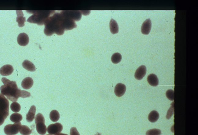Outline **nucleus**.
Returning <instances> with one entry per match:
<instances>
[{
    "instance_id": "8",
    "label": "nucleus",
    "mask_w": 198,
    "mask_h": 135,
    "mask_svg": "<svg viewBox=\"0 0 198 135\" xmlns=\"http://www.w3.org/2000/svg\"><path fill=\"white\" fill-rule=\"evenodd\" d=\"M63 129L62 125L61 123L57 122L54 124H50L47 127V130L48 134L50 135H54L61 133Z\"/></svg>"
},
{
    "instance_id": "30",
    "label": "nucleus",
    "mask_w": 198,
    "mask_h": 135,
    "mask_svg": "<svg viewBox=\"0 0 198 135\" xmlns=\"http://www.w3.org/2000/svg\"><path fill=\"white\" fill-rule=\"evenodd\" d=\"M70 135H80V134L77 130L76 128L73 127L70 129Z\"/></svg>"
},
{
    "instance_id": "28",
    "label": "nucleus",
    "mask_w": 198,
    "mask_h": 135,
    "mask_svg": "<svg viewBox=\"0 0 198 135\" xmlns=\"http://www.w3.org/2000/svg\"><path fill=\"white\" fill-rule=\"evenodd\" d=\"M166 96L169 100H174V91L173 90H169L166 92Z\"/></svg>"
},
{
    "instance_id": "13",
    "label": "nucleus",
    "mask_w": 198,
    "mask_h": 135,
    "mask_svg": "<svg viewBox=\"0 0 198 135\" xmlns=\"http://www.w3.org/2000/svg\"><path fill=\"white\" fill-rule=\"evenodd\" d=\"M14 71L12 66L9 64L5 65L0 69V74L2 76H8L11 75Z\"/></svg>"
},
{
    "instance_id": "18",
    "label": "nucleus",
    "mask_w": 198,
    "mask_h": 135,
    "mask_svg": "<svg viewBox=\"0 0 198 135\" xmlns=\"http://www.w3.org/2000/svg\"><path fill=\"white\" fill-rule=\"evenodd\" d=\"M36 107L33 105L31 107L29 111L26 115V121L28 122H31L33 121L35 118V113H36Z\"/></svg>"
},
{
    "instance_id": "21",
    "label": "nucleus",
    "mask_w": 198,
    "mask_h": 135,
    "mask_svg": "<svg viewBox=\"0 0 198 135\" xmlns=\"http://www.w3.org/2000/svg\"><path fill=\"white\" fill-rule=\"evenodd\" d=\"M159 118V114L158 112L155 110L151 111L148 115V119L149 122H157Z\"/></svg>"
},
{
    "instance_id": "20",
    "label": "nucleus",
    "mask_w": 198,
    "mask_h": 135,
    "mask_svg": "<svg viewBox=\"0 0 198 135\" xmlns=\"http://www.w3.org/2000/svg\"><path fill=\"white\" fill-rule=\"evenodd\" d=\"M110 28L111 32L113 35L117 34L118 32V25L114 19H111L110 23Z\"/></svg>"
},
{
    "instance_id": "12",
    "label": "nucleus",
    "mask_w": 198,
    "mask_h": 135,
    "mask_svg": "<svg viewBox=\"0 0 198 135\" xmlns=\"http://www.w3.org/2000/svg\"><path fill=\"white\" fill-rule=\"evenodd\" d=\"M146 72H147V68L146 66L144 65L141 66L140 67L138 68V69L135 71L134 77L136 79L140 80L143 79V78L145 77Z\"/></svg>"
},
{
    "instance_id": "27",
    "label": "nucleus",
    "mask_w": 198,
    "mask_h": 135,
    "mask_svg": "<svg viewBox=\"0 0 198 135\" xmlns=\"http://www.w3.org/2000/svg\"><path fill=\"white\" fill-rule=\"evenodd\" d=\"M161 130L157 129L150 130L146 132V135H161Z\"/></svg>"
},
{
    "instance_id": "9",
    "label": "nucleus",
    "mask_w": 198,
    "mask_h": 135,
    "mask_svg": "<svg viewBox=\"0 0 198 135\" xmlns=\"http://www.w3.org/2000/svg\"><path fill=\"white\" fill-rule=\"evenodd\" d=\"M61 15L62 16V25L65 31L70 30L77 27V25L75 23V21L65 16H63L62 14Z\"/></svg>"
},
{
    "instance_id": "10",
    "label": "nucleus",
    "mask_w": 198,
    "mask_h": 135,
    "mask_svg": "<svg viewBox=\"0 0 198 135\" xmlns=\"http://www.w3.org/2000/svg\"><path fill=\"white\" fill-rule=\"evenodd\" d=\"M17 42L21 46H25L29 42V38L25 33H21L17 37Z\"/></svg>"
},
{
    "instance_id": "29",
    "label": "nucleus",
    "mask_w": 198,
    "mask_h": 135,
    "mask_svg": "<svg viewBox=\"0 0 198 135\" xmlns=\"http://www.w3.org/2000/svg\"><path fill=\"white\" fill-rule=\"evenodd\" d=\"M171 105L172 106L168 110V114H167V118L168 119H170V117L174 114V102L172 103Z\"/></svg>"
},
{
    "instance_id": "16",
    "label": "nucleus",
    "mask_w": 198,
    "mask_h": 135,
    "mask_svg": "<svg viewBox=\"0 0 198 135\" xmlns=\"http://www.w3.org/2000/svg\"><path fill=\"white\" fill-rule=\"evenodd\" d=\"M33 85V81L30 77L25 78L22 82L21 86L24 89L28 90L30 89Z\"/></svg>"
},
{
    "instance_id": "26",
    "label": "nucleus",
    "mask_w": 198,
    "mask_h": 135,
    "mask_svg": "<svg viewBox=\"0 0 198 135\" xmlns=\"http://www.w3.org/2000/svg\"><path fill=\"white\" fill-rule=\"evenodd\" d=\"M10 108L13 112L18 113L21 109V106L17 102H13L10 105Z\"/></svg>"
},
{
    "instance_id": "2",
    "label": "nucleus",
    "mask_w": 198,
    "mask_h": 135,
    "mask_svg": "<svg viewBox=\"0 0 198 135\" xmlns=\"http://www.w3.org/2000/svg\"><path fill=\"white\" fill-rule=\"evenodd\" d=\"M45 34L47 36L52 35L55 33L58 35H62L65 30L62 25V16L59 13H54L49 16L45 22Z\"/></svg>"
},
{
    "instance_id": "3",
    "label": "nucleus",
    "mask_w": 198,
    "mask_h": 135,
    "mask_svg": "<svg viewBox=\"0 0 198 135\" xmlns=\"http://www.w3.org/2000/svg\"><path fill=\"white\" fill-rule=\"evenodd\" d=\"M28 12L33 13V14L28 18L27 22L37 24L39 25L44 24L46 20L55 13L54 11H33Z\"/></svg>"
},
{
    "instance_id": "7",
    "label": "nucleus",
    "mask_w": 198,
    "mask_h": 135,
    "mask_svg": "<svg viewBox=\"0 0 198 135\" xmlns=\"http://www.w3.org/2000/svg\"><path fill=\"white\" fill-rule=\"evenodd\" d=\"M61 14L74 21H78L82 17V13L80 11H62Z\"/></svg>"
},
{
    "instance_id": "22",
    "label": "nucleus",
    "mask_w": 198,
    "mask_h": 135,
    "mask_svg": "<svg viewBox=\"0 0 198 135\" xmlns=\"http://www.w3.org/2000/svg\"><path fill=\"white\" fill-rule=\"evenodd\" d=\"M22 116L20 114L14 113L12 114L10 116V120L12 122L14 123H18L22 120Z\"/></svg>"
},
{
    "instance_id": "24",
    "label": "nucleus",
    "mask_w": 198,
    "mask_h": 135,
    "mask_svg": "<svg viewBox=\"0 0 198 135\" xmlns=\"http://www.w3.org/2000/svg\"><path fill=\"white\" fill-rule=\"evenodd\" d=\"M121 60H122V56L118 53H116L112 56L111 61L113 64H118L121 62Z\"/></svg>"
},
{
    "instance_id": "19",
    "label": "nucleus",
    "mask_w": 198,
    "mask_h": 135,
    "mask_svg": "<svg viewBox=\"0 0 198 135\" xmlns=\"http://www.w3.org/2000/svg\"><path fill=\"white\" fill-rule=\"evenodd\" d=\"M22 66L24 69L28 71H35L36 70V68H35L34 64L27 60L24 61L22 64Z\"/></svg>"
},
{
    "instance_id": "23",
    "label": "nucleus",
    "mask_w": 198,
    "mask_h": 135,
    "mask_svg": "<svg viewBox=\"0 0 198 135\" xmlns=\"http://www.w3.org/2000/svg\"><path fill=\"white\" fill-rule=\"evenodd\" d=\"M49 117H50V119L53 122H56L59 119V113H58V111H56V110H53L50 113Z\"/></svg>"
},
{
    "instance_id": "11",
    "label": "nucleus",
    "mask_w": 198,
    "mask_h": 135,
    "mask_svg": "<svg viewBox=\"0 0 198 135\" xmlns=\"http://www.w3.org/2000/svg\"><path fill=\"white\" fill-rule=\"evenodd\" d=\"M152 27V23L150 19H148L145 20L141 26V32L142 34L145 35H148L150 33Z\"/></svg>"
},
{
    "instance_id": "6",
    "label": "nucleus",
    "mask_w": 198,
    "mask_h": 135,
    "mask_svg": "<svg viewBox=\"0 0 198 135\" xmlns=\"http://www.w3.org/2000/svg\"><path fill=\"white\" fill-rule=\"evenodd\" d=\"M21 122L15 123L13 124H8L5 126L4 132L7 135H15L20 131L21 129Z\"/></svg>"
},
{
    "instance_id": "14",
    "label": "nucleus",
    "mask_w": 198,
    "mask_h": 135,
    "mask_svg": "<svg viewBox=\"0 0 198 135\" xmlns=\"http://www.w3.org/2000/svg\"><path fill=\"white\" fill-rule=\"evenodd\" d=\"M126 90V86L124 84L119 83L116 85L115 88V93L118 97H121L124 95Z\"/></svg>"
},
{
    "instance_id": "5",
    "label": "nucleus",
    "mask_w": 198,
    "mask_h": 135,
    "mask_svg": "<svg viewBox=\"0 0 198 135\" xmlns=\"http://www.w3.org/2000/svg\"><path fill=\"white\" fill-rule=\"evenodd\" d=\"M35 122L36 125V130L38 133L41 135H44L46 133L47 129L45 124V120L42 114L39 113L35 118Z\"/></svg>"
},
{
    "instance_id": "4",
    "label": "nucleus",
    "mask_w": 198,
    "mask_h": 135,
    "mask_svg": "<svg viewBox=\"0 0 198 135\" xmlns=\"http://www.w3.org/2000/svg\"><path fill=\"white\" fill-rule=\"evenodd\" d=\"M9 115V102L7 98L0 94V126Z\"/></svg>"
},
{
    "instance_id": "25",
    "label": "nucleus",
    "mask_w": 198,
    "mask_h": 135,
    "mask_svg": "<svg viewBox=\"0 0 198 135\" xmlns=\"http://www.w3.org/2000/svg\"><path fill=\"white\" fill-rule=\"evenodd\" d=\"M19 132L21 135H29L32 133V130L28 126L23 125L21 126V129Z\"/></svg>"
},
{
    "instance_id": "1",
    "label": "nucleus",
    "mask_w": 198,
    "mask_h": 135,
    "mask_svg": "<svg viewBox=\"0 0 198 135\" xmlns=\"http://www.w3.org/2000/svg\"><path fill=\"white\" fill-rule=\"evenodd\" d=\"M2 81L4 85L0 87V91L2 94L6 96L8 100L16 102L19 97L25 98L30 97V93L18 89L15 81L9 80L5 78H2Z\"/></svg>"
},
{
    "instance_id": "17",
    "label": "nucleus",
    "mask_w": 198,
    "mask_h": 135,
    "mask_svg": "<svg viewBox=\"0 0 198 135\" xmlns=\"http://www.w3.org/2000/svg\"><path fill=\"white\" fill-rule=\"evenodd\" d=\"M147 80L148 84L153 86H157L159 84V79L156 75L154 74H151L148 75Z\"/></svg>"
},
{
    "instance_id": "15",
    "label": "nucleus",
    "mask_w": 198,
    "mask_h": 135,
    "mask_svg": "<svg viewBox=\"0 0 198 135\" xmlns=\"http://www.w3.org/2000/svg\"><path fill=\"white\" fill-rule=\"evenodd\" d=\"M16 21L18 23V25L20 27H22L24 25V23L26 22V18L24 16V14L22 10H16Z\"/></svg>"
}]
</instances>
